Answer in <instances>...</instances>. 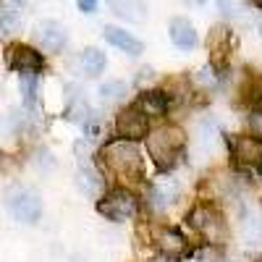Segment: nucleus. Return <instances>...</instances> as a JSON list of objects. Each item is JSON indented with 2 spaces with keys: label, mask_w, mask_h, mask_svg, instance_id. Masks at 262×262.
I'll list each match as a JSON object with an SVG mask.
<instances>
[{
  "label": "nucleus",
  "mask_w": 262,
  "mask_h": 262,
  "mask_svg": "<svg viewBox=\"0 0 262 262\" xmlns=\"http://www.w3.org/2000/svg\"><path fill=\"white\" fill-rule=\"evenodd\" d=\"M147 139V149L155 165L160 170H170L181 160V152H184V144H186V134L181 126H173V123H163L160 128L149 131L144 137Z\"/></svg>",
  "instance_id": "obj_1"
},
{
  "label": "nucleus",
  "mask_w": 262,
  "mask_h": 262,
  "mask_svg": "<svg viewBox=\"0 0 262 262\" xmlns=\"http://www.w3.org/2000/svg\"><path fill=\"white\" fill-rule=\"evenodd\" d=\"M100 158L116 176H121L126 181H139V176H142V152H139L137 142L113 139L111 144L102 147Z\"/></svg>",
  "instance_id": "obj_2"
},
{
  "label": "nucleus",
  "mask_w": 262,
  "mask_h": 262,
  "mask_svg": "<svg viewBox=\"0 0 262 262\" xmlns=\"http://www.w3.org/2000/svg\"><path fill=\"white\" fill-rule=\"evenodd\" d=\"M95 210L105 217V221H111V223H123V221H131L137 212H139V196L126 189V186H116L111 191H105Z\"/></svg>",
  "instance_id": "obj_3"
},
{
  "label": "nucleus",
  "mask_w": 262,
  "mask_h": 262,
  "mask_svg": "<svg viewBox=\"0 0 262 262\" xmlns=\"http://www.w3.org/2000/svg\"><path fill=\"white\" fill-rule=\"evenodd\" d=\"M189 226L200 233L207 244L217 247V244H226L228 238V228H226V221L217 207L212 205H196L191 212H189Z\"/></svg>",
  "instance_id": "obj_4"
},
{
  "label": "nucleus",
  "mask_w": 262,
  "mask_h": 262,
  "mask_svg": "<svg viewBox=\"0 0 262 262\" xmlns=\"http://www.w3.org/2000/svg\"><path fill=\"white\" fill-rule=\"evenodd\" d=\"M6 207L8 212L24 226H34L42 217V200L29 186H11L6 191Z\"/></svg>",
  "instance_id": "obj_5"
},
{
  "label": "nucleus",
  "mask_w": 262,
  "mask_h": 262,
  "mask_svg": "<svg viewBox=\"0 0 262 262\" xmlns=\"http://www.w3.org/2000/svg\"><path fill=\"white\" fill-rule=\"evenodd\" d=\"M152 244L158 247V252L165 259H181L191 254V242L179 228L170 226H152Z\"/></svg>",
  "instance_id": "obj_6"
},
{
  "label": "nucleus",
  "mask_w": 262,
  "mask_h": 262,
  "mask_svg": "<svg viewBox=\"0 0 262 262\" xmlns=\"http://www.w3.org/2000/svg\"><path fill=\"white\" fill-rule=\"evenodd\" d=\"M116 134H118V139H126V142H139L149 134V118L137 105L123 107L116 118Z\"/></svg>",
  "instance_id": "obj_7"
},
{
  "label": "nucleus",
  "mask_w": 262,
  "mask_h": 262,
  "mask_svg": "<svg viewBox=\"0 0 262 262\" xmlns=\"http://www.w3.org/2000/svg\"><path fill=\"white\" fill-rule=\"evenodd\" d=\"M6 60L13 71L18 74H39L45 69V55L39 50L29 48V45H21V42H13L6 53Z\"/></svg>",
  "instance_id": "obj_8"
},
{
  "label": "nucleus",
  "mask_w": 262,
  "mask_h": 262,
  "mask_svg": "<svg viewBox=\"0 0 262 262\" xmlns=\"http://www.w3.org/2000/svg\"><path fill=\"white\" fill-rule=\"evenodd\" d=\"M228 149L236 165L242 168H257L262 163V139L257 137H231L228 139Z\"/></svg>",
  "instance_id": "obj_9"
},
{
  "label": "nucleus",
  "mask_w": 262,
  "mask_h": 262,
  "mask_svg": "<svg viewBox=\"0 0 262 262\" xmlns=\"http://www.w3.org/2000/svg\"><path fill=\"white\" fill-rule=\"evenodd\" d=\"M34 37L39 42V48L48 53H60L66 48V42H69V32H66L60 21H42V24H37Z\"/></svg>",
  "instance_id": "obj_10"
},
{
  "label": "nucleus",
  "mask_w": 262,
  "mask_h": 262,
  "mask_svg": "<svg viewBox=\"0 0 262 262\" xmlns=\"http://www.w3.org/2000/svg\"><path fill=\"white\" fill-rule=\"evenodd\" d=\"M168 34H170V42H173L179 50H194L196 45H200V34H196V29L191 27L189 18H181V16L170 18Z\"/></svg>",
  "instance_id": "obj_11"
},
{
  "label": "nucleus",
  "mask_w": 262,
  "mask_h": 262,
  "mask_svg": "<svg viewBox=\"0 0 262 262\" xmlns=\"http://www.w3.org/2000/svg\"><path fill=\"white\" fill-rule=\"evenodd\" d=\"M139 111L147 116V118H155V116H165L170 111V95L163 92V90H147L139 95V100L134 102Z\"/></svg>",
  "instance_id": "obj_12"
},
{
  "label": "nucleus",
  "mask_w": 262,
  "mask_h": 262,
  "mask_svg": "<svg viewBox=\"0 0 262 262\" xmlns=\"http://www.w3.org/2000/svg\"><path fill=\"white\" fill-rule=\"evenodd\" d=\"M105 39L111 42L113 48H118V50H123V53H128V55H139V53L144 50L142 42L131 34V32L121 29V27H105Z\"/></svg>",
  "instance_id": "obj_13"
},
{
  "label": "nucleus",
  "mask_w": 262,
  "mask_h": 262,
  "mask_svg": "<svg viewBox=\"0 0 262 262\" xmlns=\"http://www.w3.org/2000/svg\"><path fill=\"white\" fill-rule=\"evenodd\" d=\"M176 196H179V189L173 186L170 181H158V184H152L149 191H147V202L155 207L158 212L168 210L173 202H176Z\"/></svg>",
  "instance_id": "obj_14"
},
{
  "label": "nucleus",
  "mask_w": 262,
  "mask_h": 262,
  "mask_svg": "<svg viewBox=\"0 0 262 262\" xmlns=\"http://www.w3.org/2000/svg\"><path fill=\"white\" fill-rule=\"evenodd\" d=\"M76 189L81 194H86V196H97L100 200V196L105 194V181H102V176L95 168L84 165L81 170H76Z\"/></svg>",
  "instance_id": "obj_15"
},
{
  "label": "nucleus",
  "mask_w": 262,
  "mask_h": 262,
  "mask_svg": "<svg viewBox=\"0 0 262 262\" xmlns=\"http://www.w3.org/2000/svg\"><path fill=\"white\" fill-rule=\"evenodd\" d=\"M111 11L126 21H144L147 18V3L144 0H107Z\"/></svg>",
  "instance_id": "obj_16"
},
{
  "label": "nucleus",
  "mask_w": 262,
  "mask_h": 262,
  "mask_svg": "<svg viewBox=\"0 0 262 262\" xmlns=\"http://www.w3.org/2000/svg\"><path fill=\"white\" fill-rule=\"evenodd\" d=\"M196 144H200L202 152H215V147L221 144V126L212 118H205L196 126Z\"/></svg>",
  "instance_id": "obj_17"
},
{
  "label": "nucleus",
  "mask_w": 262,
  "mask_h": 262,
  "mask_svg": "<svg viewBox=\"0 0 262 262\" xmlns=\"http://www.w3.org/2000/svg\"><path fill=\"white\" fill-rule=\"evenodd\" d=\"M81 71L86 74V76H100L102 71H105V63H107V58H105V53L100 50V48H86L84 53H81Z\"/></svg>",
  "instance_id": "obj_18"
},
{
  "label": "nucleus",
  "mask_w": 262,
  "mask_h": 262,
  "mask_svg": "<svg viewBox=\"0 0 262 262\" xmlns=\"http://www.w3.org/2000/svg\"><path fill=\"white\" fill-rule=\"evenodd\" d=\"M100 100L107 102V105H113V102H121L126 95H128V84L121 81V79H111V81H105L100 84Z\"/></svg>",
  "instance_id": "obj_19"
},
{
  "label": "nucleus",
  "mask_w": 262,
  "mask_h": 262,
  "mask_svg": "<svg viewBox=\"0 0 262 262\" xmlns=\"http://www.w3.org/2000/svg\"><path fill=\"white\" fill-rule=\"evenodd\" d=\"M18 86H21L24 105L27 107H34L37 105V97H39V74H21Z\"/></svg>",
  "instance_id": "obj_20"
},
{
  "label": "nucleus",
  "mask_w": 262,
  "mask_h": 262,
  "mask_svg": "<svg viewBox=\"0 0 262 262\" xmlns=\"http://www.w3.org/2000/svg\"><path fill=\"white\" fill-rule=\"evenodd\" d=\"M217 84H221V74H215V69H210V66H207V69H200L194 74V86H196V90L212 92Z\"/></svg>",
  "instance_id": "obj_21"
},
{
  "label": "nucleus",
  "mask_w": 262,
  "mask_h": 262,
  "mask_svg": "<svg viewBox=\"0 0 262 262\" xmlns=\"http://www.w3.org/2000/svg\"><path fill=\"white\" fill-rule=\"evenodd\" d=\"M18 27H21V21H18V13L13 8H3V11H0V32H3V34H13Z\"/></svg>",
  "instance_id": "obj_22"
},
{
  "label": "nucleus",
  "mask_w": 262,
  "mask_h": 262,
  "mask_svg": "<svg viewBox=\"0 0 262 262\" xmlns=\"http://www.w3.org/2000/svg\"><path fill=\"white\" fill-rule=\"evenodd\" d=\"M249 128H252V137L262 139V107H254L252 116H249Z\"/></svg>",
  "instance_id": "obj_23"
},
{
  "label": "nucleus",
  "mask_w": 262,
  "mask_h": 262,
  "mask_svg": "<svg viewBox=\"0 0 262 262\" xmlns=\"http://www.w3.org/2000/svg\"><path fill=\"white\" fill-rule=\"evenodd\" d=\"M76 6H79V11H84V13H95V11H97V0H76Z\"/></svg>",
  "instance_id": "obj_24"
},
{
  "label": "nucleus",
  "mask_w": 262,
  "mask_h": 262,
  "mask_svg": "<svg viewBox=\"0 0 262 262\" xmlns=\"http://www.w3.org/2000/svg\"><path fill=\"white\" fill-rule=\"evenodd\" d=\"M217 6H221V11H223L226 16H233V13H236V6L231 3V0H217Z\"/></svg>",
  "instance_id": "obj_25"
},
{
  "label": "nucleus",
  "mask_w": 262,
  "mask_h": 262,
  "mask_svg": "<svg viewBox=\"0 0 262 262\" xmlns=\"http://www.w3.org/2000/svg\"><path fill=\"white\" fill-rule=\"evenodd\" d=\"M181 3H186V6H205V0H181Z\"/></svg>",
  "instance_id": "obj_26"
},
{
  "label": "nucleus",
  "mask_w": 262,
  "mask_h": 262,
  "mask_svg": "<svg viewBox=\"0 0 262 262\" xmlns=\"http://www.w3.org/2000/svg\"><path fill=\"white\" fill-rule=\"evenodd\" d=\"M8 3H11V6L16 8V6H24V3H27V0H8Z\"/></svg>",
  "instance_id": "obj_27"
},
{
  "label": "nucleus",
  "mask_w": 262,
  "mask_h": 262,
  "mask_svg": "<svg viewBox=\"0 0 262 262\" xmlns=\"http://www.w3.org/2000/svg\"><path fill=\"white\" fill-rule=\"evenodd\" d=\"M249 3H252L254 8H262V0H249Z\"/></svg>",
  "instance_id": "obj_28"
},
{
  "label": "nucleus",
  "mask_w": 262,
  "mask_h": 262,
  "mask_svg": "<svg viewBox=\"0 0 262 262\" xmlns=\"http://www.w3.org/2000/svg\"><path fill=\"white\" fill-rule=\"evenodd\" d=\"M217 262H233V259H217Z\"/></svg>",
  "instance_id": "obj_29"
},
{
  "label": "nucleus",
  "mask_w": 262,
  "mask_h": 262,
  "mask_svg": "<svg viewBox=\"0 0 262 262\" xmlns=\"http://www.w3.org/2000/svg\"><path fill=\"white\" fill-rule=\"evenodd\" d=\"M259 37H262V21H259Z\"/></svg>",
  "instance_id": "obj_30"
},
{
  "label": "nucleus",
  "mask_w": 262,
  "mask_h": 262,
  "mask_svg": "<svg viewBox=\"0 0 262 262\" xmlns=\"http://www.w3.org/2000/svg\"><path fill=\"white\" fill-rule=\"evenodd\" d=\"M155 262H170V259H155Z\"/></svg>",
  "instance_id": "obj_31"
},
{
  "label": "nucleus",
  "mask_w": 262,
  "mask_h": 262,
  "mask_svg": "<svg viewBox=\"0 0 262 262\" xmlns=\"http://www.w3.org/2000/svg\"><path fill=\"white\" fill-rule=\"evenodd\" d=\"M259 262H262V257H259Z\"/></svg>",
  "instance_id": "obj_32"
}]
</instances>
